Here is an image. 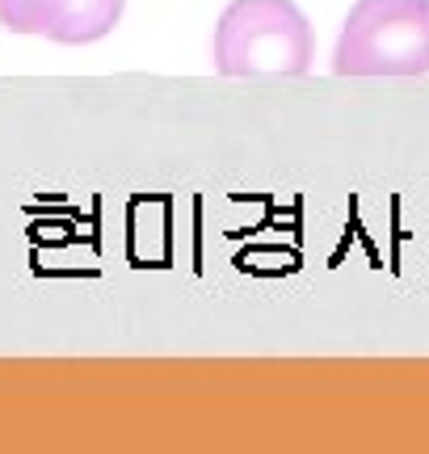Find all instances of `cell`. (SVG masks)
I'll return each instance as SVG.
<instances>
[{"label":"cell","mask_w":429,"mask_h":454,"mask_svg":"<svg viewBox=\"0 0 429 454\" xmlns=\"http://www.w3.org/2000/svg\"><path fill=\"white\" fill-rule=\"evenodd\" d=\"M211 55L223 76H303L316 34L295 0H231L214 21Z\"/></svg>","instance_id":"1"},{"label":"cell","mask_w":429,"mask_h":454,"mask_svg":"<svg viewBox=\"0 0 429 454\" xmlns=\"http://www.w3.org/2000/svg\"><path fill=\"white\" fill-rule=\"evenodd\" d=\"M337 76H425L429 0H358L332 47Z\"/></svg>","instance_id":"2"},{"label":"cell","mask_w":429,"mask_h":454,"mask_svg":"<svg viewBox=\"0 0 429 454\" xmlns=\"http://www.w3.org/2000/svg\"><path fill=\"white\" fill-rule=\"evenodd\" d=\"M122 9L127 0H0V26L59 47H89L114 34Z\"/></svg>","instance_id":"3"}]
</instances>
